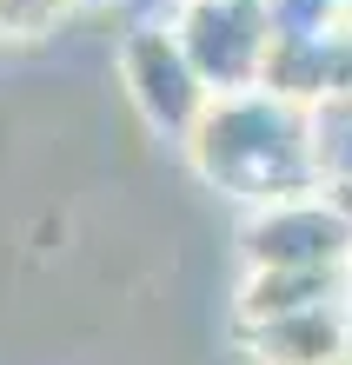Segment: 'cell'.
Returning <instances> with one entry per match:
<instances>
[{"mask_svg": "<svg viewBox=\"0 0 352 365\" xmlns=\"http://www.w3.org/2000/svg\"><path fill=\"white\" fill-rule=\"evenodd\" d=\"M319 180L352 186V100L319 106Z\"/></svg>", "mask_w": 352, "mask_h": 365, "instance_id": "52a82bcc", "label": "cell"}, {"mask_svg": "<svg viewBox=\"0 0 352 365\" xmlns=\"http://www.w3.org/2000/svg\"><path fill=\"white\" fill-rule=\"evenodd\" d=\"M186 166L213 192L246 206L313 192L319 180V106L286 100L273 87L213 93L200 126L186 133Z\"/></svg>", "mask_w": 352, "mask_h": 365, "instance_id": "6da1fadb", "label": "cell"}, {"mask_svg": "<svg viewBox=\"0 0 352 365\" xmlns=\"http://www.w3.org/2000/svg\"><path fill=\"white\" fill-rule=\"evenodd\" d=\"M114 73H120V93L134 100V113L153 126V133L186 146V133L200 126L213 87L186 60L180 34L173 27H146V20H126V34L114 40Z\"/></svg>", "mask_w": 352, "mask_h": 365, "instance_id": "7a4b0ae2", "label": "cell"}, {"mask_svg": "<svg viewBox=\"0 0 352 365\" xmlns=\"http://www.w3.org/2000/svg\"><path fill=\"white\" fill-rule=\"evenodd\" d=\"M80 14V0H0V40L7 47H40Z\"/></svg>", "mask_w": 352, "mask_h": 365, "instance_id": "8992f818", "label": "cell"}, {"mask_svg": "<svg viewBox=\"0 0 352 365\" xmlns=\"http://www.w3.org/2000/svg\"><path fill=\"white\" fill-rule=\"evenodd\" d=\"M239 246H246V266H293V272L352 266V212L339 206L333 186L266 200V206H253Z\"/></svg>", "mask_w": 352, "mask_h": 365, "instance_id": "3957f363", "label": "cell"}, {"mask_svg": "<svg viewBox=\"0 0 352 365\" xmlns=\"http://www.w3.org/2000/svg\"><path fill=\"white\" fill-rule=\"evenodd\" d=\"M239 346L253 352V365H352L346 299L339 306H306V312L266 319V326H239Z\"/></svg>", "mask_w": 352, "mask_h": 365, "instance_id": "5b68a950", "label": "cell"}, {"mask_svg": "<svg viewBox=\"0 0 352 365\" xmlns=\"http://www.w3.org/2000/svg\"><path fill=\"white\" fill-rule=\"evenodd\" d=\"M80 7H126V0H80Z\"/></svg>", "mask_w": 352, "mask_h": 365, "instance_id": "ba28073f", "label": "cell"}, {"mask_svg": "<svg viewBox=\"0 0 352 365\" xmlns=\"http://www.w3.org/2000/svg\"><path fill=\"white\" fill-rule=\"evenodd\" d=\"M173 34H180L186 60L200 67V80L213 93H239V87H259L266 80L273 27H266V7L259 0H186Z\"/></svg>", "mask_w": 352, "mask_h": 365, "instance_id": "277c9868", "label": "cell"}]
</instances>
